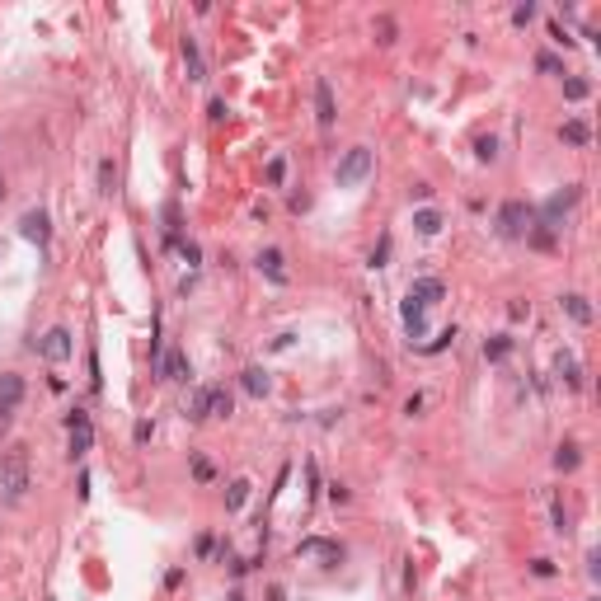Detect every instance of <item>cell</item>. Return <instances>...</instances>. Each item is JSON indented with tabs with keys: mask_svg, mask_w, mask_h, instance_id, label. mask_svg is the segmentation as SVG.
I'll list each match as a JSON object with an SVG mask.
<instances>
[{
	"mask_svg": "<svg viewBox=\"0 0 601 601\" xmlns=\"http://www.w3.org/2000/svg\"><path fill=\"white\" fill-rule=\"evenodd\" d=\"M29 479H33L29 446H5V451H0V489H5V498L19 503V498L29 493Z\"/></svg>",
	"mask_w": 601,
	"mask_h": 601,
	"instance_id": "obj_1",
	"label": "cell"
},
{
	"mask_svg": "<svg viewBox=\"0 0 601 601\" xmlns=\"http://www.w3.org/2000/svg\"><path fill=\"white\" fill-rule=\"evenodd\" d=\"M536 226V207L522 202V198H507L498 207V235L503 240H526V230Z\"/></svg>",
	"mask_w": 601,
	"mask_h": 601,
	"instance_id": "obj_2",
	"label": "cell"
},
{
	"mask_svg": "<svg viewBox=\"0 0 601 601\" xmlns=\"http://www.w3.org/2000/svg\"><path fill=\"white\" fill-rule=\"evenodd\" d=\"M376 170V160H371V151L366 146H352V151H343V160H338V170H333V179H338V188H357L366 174Z\"/></svg>",
	"mask_w": 601,
	"mask_h": 601,
	"instance_id": "obj_3",
	"label": "cell"
},
{
	"mask_svg": "<svg viewBox=\"0 0 601 601\" xmlns=\"http://www.w3.org/2000/svg\"><path fill=\"white\" fill-rule=\"evenodd\" d=\"M66 427H71V460L90 456V446H95V423H90V413L76 404V409L66 413Z\"/></svg>",
	"mask_w": 601,
	"mask_h": 601,
	"instance_id": "obj_4",
	"label": "cell"
},
{
	"mask_svg": "<svg viewBox=\"0 0 601 601\" xmlns=\"http://www.w3.org/2000/svg\"><path fill=\"white\" fill-rule=\"evenodd\" d=\"M71 348H76V343H71V329H66V324H52V329L38 338V357H43V362H66Z\"/></svg>",
	"mask_w": 601,
	"mask_h": 601,
	"instance_id": "obj_5",
	"label": "cell"
},
{
	"mask_svg": "<svg viewBox=\"0 0 601 601\" xmlns=\"http://www.w3.org/2000/svg\"><path fill=\"white\" fill-rule=\"evenodd\" d=\"M19 235L29 240V244H48V240H52V216L43 212V207L24 212V216H19Z\"/></svg>",
	"mask_w": 601,
	"mask_h": 601,
	"instance_id": "obj_6",
	"label": "cell"
},
{
	"mask_svg": "<svg viewBox=\"0 0 601 601\" xmlns=\"http://www.w3.org/2000/svg\"><path fill=\"white\" fill-rule=\"evenodd\" d=\"M296 554H319V559H324V569H338V564H343V545H338V540H324V536H305L296 545Z\"/></svg>",
	"mask_w": 601,
	"mask_h": 601,
	"instance_id": "obj_7",
	"label": "cell"
},
{
	"mask_svg": "<svg viewBox=\"0 0 601 601\" xmlns=\"http://www.w3.org/2000/svg\"><path fill=\"white\" fill-rule=\"evenodd\" d=\"M315 118H319V127L329 132L333 123H338V104H333V85L324 76L315 80Z\"/></svg>",
	"mask_w": 601,
	"mask_h": 601,
	"instance_id": "obj_8",
	"label": "cell"
},
{
	"mask_svg": "<svg viewBox=\"0 0 601 601\" xmlns=\"http://www.w3.org/2000/svg\"><path fill=\"white\" fill-rule=\"evenodd\" d=\"M442 296H446L442 277H413V282H409V300H418L423 310H427V305H437Z\"/></svg>",
	"mask_w": 601,
	"mask_h": 601,
	"instance_id": "obj_9",
	"label": "cell"
},
{
	"mask_svg": "<svg viewBox=\"0 0 601 601\" xmlns=\"http://www.w3.org/2000/svg\"><path fill=\"white\" fill-rule=\"evenodd\" d=\"M156 376H160V380H188V376H193V371H188V357H184L179 348H170L165 357H160Z\"/></svg>",
	"mask_w": 601,
	"mask_h": 601,
	"instance_id": "obj_10",
	"label": "cell"
},
{
	"mask_svg": "<svg viewBox=\"0 0 601 601\" xmlns=\"http://www.w3.org/2000/svg\"><path fill=\"white\" fill-rule=\"evenodd\" d=\"M184 413H188V423H207V418H212V385H198V390L184 399Z\"/></svg>",
	"mask_w": 601,
	"mask_h": 601,
	"instance_id": "obj_11",
	"label": "cell"
},
{
	"mask_svg": "<svg viewBox=\"0 0 601 601\" xmlns=\"http://www.w3.org/2000/svg\"><path fill=\"white\" fill-rule=\"evenodd\" d=\"M554 371H559V380H564L569 390H583V366H578L573 352H559V357H554Z\"/></svg>",
	"mask_w": 601,
	"mask_h": 601,
	"instance_id": "obj_12",
	"label": "cell"
},
{
	"mask_svg": "<svg viewBox=\"0 0 601 601\" xmlns=\"http://www.w3.org/2000/svg\"><path fill=\"white\" fill-rule=\"evenodd\" d=\"M240 385H244L254 399H263V395L272 390V380H268V371H263V366H244V371H240Z\"/></svg>",
	"mask_w": 601,
	"mask_h": 601,
	"instance_id": "obj_13",
	"label": "cell"
},
{
	"mask_svg": "<svg viewBox=\"0 0 601 601\" xmlns=\"http://www.w3.org/2000/svg\"><path fill=\"white\" fill-rule=\"evenodd\" d=\"M258 272H268L272 282L282 286V282H286V268H282V249H258Z\"/></svg>",
	"mask_w": 601,
	"mask_h": 601,
	"instance_id": "obj_14",
	"label": "cell"
},
{
	"mask_svg": "<svg viewBox=\"0 0 601 601\" xmlns=\"http://www.w3.org/2000/svg\"><path fill=\"white\" fill-rule=\"evenodd\" d=\"M179 52H184L188 80H207V66H202V52H198V43H193V38H184V43H179Z\"/></svg>",
	"mask_w": 601,
	"mask_h": 601,
	"instance_id": "obj_15",
	"label": "cell"
},
{
	"mask_svg": "<svg viewBox=\"0 0 601 601\" xmlns=\"http://www.w3.org/2000/svg\"><path fill=\"white\" fill-rule=\"evenodd\" d=\"M19 399H24V376H19V371H5V376H0V404L15 409Z\"/></svg>",
	"mask_w": 601,
	"mask_h": 601,
	"instance_id": "obj_16",
	"label": "cell"
},
{
	"mask_svg": "<svg viewBox=\"0 0 601 601\" xmlns=\"http://www.w3.org/2000/svg\"><path fill=\"white\" fill-rule=\"evenodd\" d=\"M404 329H409V338H423V333H427L423 305H418V300H409V296H404Z\"/></svg>",
	"mask_w": 601,
	"mask_h": 601,
	"instance_id": "obj_17",
	"label": "cell"
},
{
	"mask_svg": "<svg viewBox=\"0 0 601 601\" xmlns=\"http://www.w3.org/2000/svg\"><path fill=\"white\" fill-rule=\"evenodd\" d=\"M413 230H418V235H437V230H442V212H437V207L413 212Z\"/></svg>",
	"mask_w": 601,
	"mask_h": 601,
	"instance_id": "obj_18",
	"label": "cell"
},
{
	"mask_svg": "<svg viewBox=\"0 0 601 601\" xmlns=\"http://www.w3.org/2000/svg\"><path fill=\"white\" fill-rule=\"evenodd\" d=\"M559 137H564L569 146H587V141H592V127H587L583 118H569V123L559 127Z\"/></svg>",
	"mask_w": 601,
	"mask_h": 601,
	"instance_id": "obj_19",
	"label": "cell"
},
{
	"mask_svg": "<svg viewBox=\"0 0 601 601\" xmlns=\"http://www.w3.org/2000/svg\"><path fill=\"white\" fill-rule=\"evenodd\" d=\"M564 310H569V319H578V324H592V305H587V296H578V291H569V296L559 300Z\"/></svg>",
	"mask_w": 601,
	"mask_h": 601,
	"instance_id": "obj_20",
	"label": "cell"
},
{
	"mask_svg": "<svg viewBox=\"0 0 601 601\" xmlns=\"http://www.w3.org/2000/svg\"><path fill=\"white\" fill-rule=\"evenodd\" d=\"M235 413V395L226 385H212V418H230Z\"/></svg>",
	"mask_w": 601,
	"mask_h": 601,
	"instance_id": "obj_21",
	"label": "cell"
},
{
	"mask_svg": "<svg viewBox=\"0 0 601 601\" xmlns=\"http://www.w3.org/2000/svg\"><path fill=\"white\" fill-rule=\"evenodd\" d=\"M249 479H230V489H226V512H240V507L249 503Z\"/></svg>",
	"mask_w": 601,
	"mask_h": 601,
	"instance_id": "obj_22",
	"label": "cell"
},
{
	"mask_svg": "<svg viewBox=\"0 0 601 601\" xmlns=\"http://www.w3.org/2000/svg\"><path fill=\"white\" fill-rule=\"evenodd\" d=\"M554 465H559L564 475H569V470H578V465H583V451H578V442H564V446H559V451H554Z\"/></svg>",
	"mask_w": 601,
	"mask_h": 601,
	"instance_id": "obj_23",
	"label": "cell"
},
{
	"mask_svg": "<svg viewBox=\"0 0 601 601\" xmlns=\"http://www.w3.org/2000/svg\"><path fill=\"white\" fill-rule=\"evenodd\" d=\"M507 352H512V338H507V333H493L489 343H484V357H489V362H503Z\"/></svg>",
	"mask_w": 601,
	"mask_h": 601,
	"instance_id": "obj_24",
	"label": "cell"
},
{
	"mask_svg": "<svg viewBox=\"0 0 601 601\" xmlns=\"http://www.w3.org/2000/svg\"><path fill=\"white\" fill-rule=\"evenodd\" d=\"M371 29H376V43H380V48H390V43H395V19H390V15H376V24H371Z\"/></svg>",
	"mask_w": 601,
	"mask_h": 601,
	"instance_id": "obj_25",
	"label": "cell"
},
{
	"mask_svg": "<svg viewBox=\"0 0 601 601\" xmlns=\"http://www.w3.org/2000/svg\"><path fill=\"white\" fill-rule=\"evenodd\" d=\"M526 240H531L536 249H554V230H550V226H540V221L526 230Z\"/></svg>",
	"mask_w": 601,
	"mask_h": 601,
	"instance_id": "obj_26",
	"label": "cell"
},
{
	"mask_svg": "<svg viewBox=\"0 0 601 601\" xmlns=\"http://www.w3.org/2000/svg\"><path fill=\"white\" fill-rule=\"evenodd\" d=\"M113 184H118V165H113V160H99V193H113Z\"/></svg>",
	"mask_w": 601,
	"mask_h": 601,
	"instance_id": "obj_27",
	"label": "cell"
},
{
	"mask_svg": "<svg viewBox=\"0 0 601 601\" xmlns=\"http://www.w3.org/2000/svg\"><path fill=\"white\" fill-rule=\"evenodd\" d=\"M536 71H545V76H564V62H559L554 52H536Z\"/></svg>",
	"mask_w": 601,
	"mask_h": 601,
	"instance_id": "obj_28",
	"label": "cell"
},
{
	"mask_svg": "<svg viewBox=\"0 0 601 601\" xmlns=\"http://www.w3.org/2000/svg\"><path fill=\"white\" fill-rule=\"evenodd\" d=\"M263 179H268L272 188H277V184L286 179V160H282V156H272V160H268V170H263Z\"/></svg>",
	"mask_w": 601,
	"mask_h": 601,
	"instance_id": "obj_29",
	"label": "cell"
},
{
	"mask_svg": "<svg viewBox=\"0 0 601 601\" xmlns=\"http://www.w3.org/2000/svg\"><path fill=\"white\" fill-rule=\"evenodd\" d=\"M475 156L484 160V165H489V160H498V137H479V141H475Z\"/></svg>",
	"mask_w": 601,
	"mask_h": 601,
	"instance_id": "obj_30",
	"label": "cell"
},
{
	"mask_svg": "<svg viewBox=\"0 0 601 601\" xmlns=\"http://www.w3.org/2000/svg\"><path fill=\"white\" fill-rule=\"evenodd\" d=\"M446 343H456V324H446L442 333H437V338H432V343H423V352H442Z\"/></svg>",
	"mask_w": 601,
	"mask_h": 601,
	"instance_id": "obj_31",
	"label": "cell"
},
{
	"mask_svg": "<svg viewBox=\"0 0 601 601\" xmlns=\"http://www.w3.org/2000/svg\"><path fill=\"white\" fill-rule=\"evenodd\" d=\"M564 95H569V99H587V95H592V85H587L583 76H573V80H564Z\"/></svg>",
	"mask_w": 601,
	"mask_h": 601,
	"instance_id": "obj_32",
	"label": "cell"
},
{
	"mask_svg": "<svg viewBox=\"0 0 601 601\" xmlns=\"http://www.w3.org/2000/svg\"><path fill=\"white\" fill-rule=\"evenodd\" d=\"M174 249H179V254H184V263H193V268H198V263H202V249H198V244H193V240H179Z\"/></svg>",
	"mask_w": 601,
	"mask_h": 601,
	"instance_id": "obj_33",
	"label": "cell"
},
{
	"mask_svg": "<svg viewBox=\"0 0 601 601\" xmlns=\"http://www.w3.org/2000/svg\"><path fill=\"white\" fill-rule=\"evenodd\" d=\"M531 19H536V5H531V0H526V5H517V10H512V24H517V29H526Z\"/></svg>",
	"mask_w": 601,
	"mask_h": 601,
	"instance_id": "obj_34",
	"label": "cell"
},
{
	"mask_svg": "<svg viewBox=\"0 0 601 601\" xmlns=\"http://www.w3.org/2000/svg\"><path fill=\"white\" fill-rule=\"evenodd\" d=\"M193 475L207 484V479H216V470H212V460H207V456H193Z\"/></svg>",
	"mask_w": 601,
	"mask_h": 601,
	"instance_id": "obj_35",
	"label": "cell"
},
{
	"mask_svg": "<svg viewBox=\"0 0 601 601\" xmlns=\"http://www.w3.org/2000/svg\"><path fill=\"white\" fill-rule=\"evenodd\" d=\"M385 258H390V235H380L376 254H371V268H385Z\"/></svg>",
	"mask_w": 601,
	"mask_h": 601,
	"instance_id": "obj_36",
	"label": "cell"
},
{
	"mask_svg": "<svg viewBox=\"0 0 601 601\" xmlns=\"http://www.w3.org/2000/svg\"><path fill=\"white\" fill-rule=\"evenodd\" d=\"M554 531H559V536H564V531H569V512H564V503H559V498H554Z\"/></svg>",
	"mask_w": 601,
	"mask_h": 601,
	"instance_id": "obj_37",
	"label": "cell"
},
{
	"mask_svg": "<svg viewBox=\"0 0 601 601\" xmlns=\"http://www.w3.org/2000/svg\"><path fill=\"white\" fill-rule=\"evenodd\" d=\"M550 38L559 43V48H573V38L564 33V24H559V19H550Z\"/></svg>",
	"mask_w": 601,
	"mask_h": 601,
	"instance_id": "obj_38",
	"label": "cell"
},
{
	"mask_svg": "<svg viewBox=\"0 0 601 601\" xmlns=\"http://www.w3.org/2000/svg\"><path fill=\"white\" fill-rule=\"evenodd\" d=\"M305 484H310V498L319 493V470H315V460H305Z\"/></svg>",
	"mask_w": 601,
	"mask_h": 601,
	"instance_id": "obj_39",
	"label": "cell"
},
{
	"mask_svg": "<svg viewBox=\"0 0 601 601\" xmlns=\"http://www.w3.org/2000/svg\"><path fill=\"white\" fill-rule=\"evenodd\" d=\"M531 573H536V578H554V564L550 559H531Z\"/></svg>",
	"mask_w": 601,
	"mask_h": 601,
	"instance_id": "obj_40",
	"label": "cell"
},
{
	"mask_svg": "<svg viewBox=\"0 0 601 601\" xmlns=\"http://www.w3.org/2000/svg\"><path fill=\"white\" fill-rule=\"evenodd\" d=\"M207 118H212V123H221V118H226V99H212V104H207Z\"/></svg>",
	"mask_w": 601,
	"mask_h": 601,
	"instance_id": "obj_41",
	"label": "cell"
},
{
	"mask_svg": "<svg viewBox=\"0 0 601 601\" xmlns=\"http://www.w3.org/2000/svg\"><path fill=\"white\" fill-rule=\"evenodd\" d=\"M10 423H15V409H10V404H0V437L10 432Z\"/></svg>",
	"mask_w": 601,
	"mask_h": 601,
	"instance_id": "obj_42",
	"label": "cell"
},
{
	"mask_svg": "<svg viewBox=\"0 0 601 601\" xmlns=\"http://www.w3.org/2000/svg\"><path fill=\"white\" fill-rule=\"evenodd\" d=\"M507 315H512V319H526V315H531V305H526V300H512V305H507Z\"/></svg>",
	"mask_w": 601,
	"mask_h": 601,
	"instance_id": "obj_43",
	"label": "cell"
},
{
	"mask_svg": "<svg viewBox=\"0 0 601 601\" xmlns=\"http://www.w3.org/2000/svg\"><path fill=\"white\" fill-rule=\"evenodd\" d=\"M151 432H156V427L146 423V418H141V423H137V427H132V437H137V442H151Z\"/></svg>",
	"mask_w": 601,
	"mask_h": 601,
	"instance_id": "obj_44",
	"label": "cell"
},
{
	"mask_svg": "<svg viewBox=\"0 0 601 601\" xmlns=\"http://www.w3.org/2000/svg\"><path fill=\"white\" fill-rule=\"evenodd\" d=\"M268 601H286V587H277V583H272V587H268Z\"/></svg>",
	"mask_w": 601,
	"mask_h": 601,
	"instance_id": "obj_45",
	"label": "cell"
},
{
	"mask_svg": "<svg viewBox=\"0 0 601 601\" xmlns=\"http://www.w3.org/2000/svg\"><path fill=\"white\" fill-rule=\"evenodd\" d=\"M230 601H244V592H230Z\"/></svg>",
	"mask_w": 601,
	"mask_h": 601,
	"instance_id": "obj_46",
	"label": "cell"
},
{
	"mask_svg": "<svg viewBox=\"0 0 601 601\" xmlns=\"http://www.w3.org/2000/svg\"><path fill=\"white\" fill-rule=\"evenodd\" d=\"M0 198H5V174H0Z\"/></svg>",
	"mask_w": 601,
	"mask_h": 601,
	"instance_id": "obj_47",
	"label": "cell"
}]
</instances>
